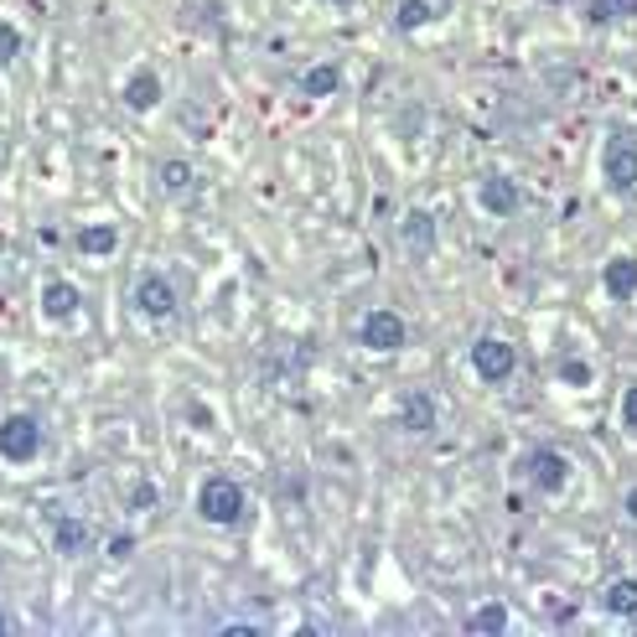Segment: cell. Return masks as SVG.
<instances>
[{
  "mask_svg": "<svg viewBox=\"0 0 637 637\" xmlns=\"http://www.w3.org/2000/svg\"><path fill=\"white\" fill-rule=\"evenodd\" d=\"M115 249H119L115 223H89V229H78V255H115Z\"/></svg>",
  "mask_w": 637,
  "mask_h": 637,
  "instance_id": "obj_16",
  "label": "cell"
},
{
  "mask_svg": "<svg viewBox=\"0 0 637 637\" xmlns=\"http://www.w3.org/2000/svg\"><path fill=\"white\" fill-rule=\"evenodd\" d=\"M607 187L612 192L637 187V141L633 135H612V141H607Z\"/></svg>",
  "mask_w": 637,
  "mask_h": 637,
  "instance_id": "obj_8",
  "label": "cell"
},
{
  "mask_svg": "<svg viewBox=\"0 0 637 637\" xmlns=\"http://www.w3.org/2000/svg\"><path fill=\"white\" fill-rule=\"evenodd\" d=\"M400 244H404V255H435V218L425 208H410L400 218Z\"/></svg>",
  "mask_w": 637,
  "mask_h": 637,
  "instance_id": "obj_9",
  "label": "cell"
},
{
  "mask_svg": "<svg viewBox=\"0 0 637 637\" xmlns=\"http://www.w3.org/2000/svg\"><path fill=\"white\" fill-rule=\"evenodd\" d=\"M601 285H607V296H616V301H633L637 296V255H616V260H607Z\"/></svg>",
  "mask_w": 637,
  "mask_h": 637,
  "instance_id": "obj_12",
  "label": "cell"
},
{
  "mask_svg": "<svg viewBox=\"0 0 637 637\" xmlns=\"http://www.w3.org/2000/svg\"><path fill=\"white\" fill-rule=\"evenodd\" d=\"M16 57H22V31L11 22H0V68H11Z\"/></svg>",
  "mask_w": 637,
  "mask_h": 637,
  "instance_id": "obj_22",
  "label": "cell"
},
{
  "mask_svg": "<svg viewBox=\"0 0 637 637\" xmlns=\"http://www.w3.org/2000/svg\"><path fill=\"white\" fill-rule=\"evenodd\" d=\"M467 627H472V633H503V627H508V607H503V601H487V607H477V612L467 616Z\"/></svg>",
  "mask_w": 637,
  "mask_h": 637,
  "instance_id": "obj_20",
  "label": "cell"
},
{
  "mask_svg": "<svg viewBox=\"0 0 637 637\" xmlns=\"http://www.w3.org/2000/svg\"><path fill=\"white\" fill-rule=\"evenodd\" d=\"M0 633H11V616H5V612H0Z\"/></svg>",
  "mask_w": 637,
  "mask_h": 637,
  "instance_id": "obj_27",
  "label": "cell"
},
{
  "mask_svg": "<svg viewBox=\"0 0 637 637\" xmlns=\"http://www.w3.org/2000/svg\"><path fill=\"white\" fill-rule=\"evenodd\" d=\"M560 378H566V384H575V389H586V384H590V368L581 363V358H566V363H560Z\"/></svg>",
  "mask_w": 637,
  "mask_h": 637,
  "instance_id": "obj_23",
  "label": "cell"
},
{
  "mask_svg": "<svg viewBox=\"0 0 637 637\" xmlns=\"http://www.w3.org/2000/svg\"><path fill=\"white\" fill-rule=\"evenodd\" d=\"M337 83H342V68H337V63H311V68L301 73V94L307 99H332Z\"/></svg>",
  "mask_w": 637,
  "mask_h": 637,
  "instance_id": "obj_15",
  "label": "cell"
},
{
  "mask_svg": "<svg viewBox=\"0 0 637 637\" xmlns=\"http://www.w3.org/2000/svg\"><path fill=\"white\" fill-rule=\"evenodd\" d=\"M472 368L482 384H508L514 378V368H519V348L508 342V337H477L472 342Z\"/></svg>",
  "mask_w": 637,
  "mask_h": 637,
  "instance_id": "obj_3",
  "label": "cell"
},
{
  "mask_svg": "<svg viewBox=\"0 0 637 637\" xmlns=\"http://www.w3.org/2000/svg\"><path fill=\"white\" fill-rule=\"evenodd\" d=\"M622 425H627V430H637V384L622 394Z\"/></svg>",
  "mask_w": 637,
  "mask_h": 637,
  "instance_id": "obj_24",
  "label": "cell"
},
{
  "mask_svg": "<svg viewBox=\"0 0 637 637\" xmlns=\"http://www.w3.org/2000/svg\"><path fill=\"white\" fill-rule=\"evenodd\" d=\"M130 549H135V540H130V534H119V540L109 544V555H115V560H125V555H130Z\"/></svg>",
  "mask_w": 637,
  "mask_h": 637,
  "instance_id": "obj_25",
  "label": "cell"
},
{
  "mask_svg": "<svg viewBox=\"0 0 637 637\" xmlns=\"http://www.w3.org/2000/svg\"><path fill=\"white\" fill-rule=\"evenodd\" d=\"M52 549L57 555H83L89 549V523L73 519V514H57L52 519Z\"/></svg>",
  "mask_w": 637,
  "mask_h": 637,
  "instance_id": "obj_13",
  "label": "cell"
},
{
  "mask_svg": "<svg viewBox=\"0 0 637 637\" xmlns=\"http://www.w3.org/2000/svg\"><path fill=\"white\" fill-rule=\"evenodd\" d=\"M633 5H637V0H596L586 16H590V26H607V22H616L622 11H633Z\"/></svg>",
  "mask_w": 637,
  "mask_h": 637,
  "instance_id": "obj_21",
  "label": "cell"
},
{
  "mask_svg": "<svg viewBox=\"0 0 637 637\" xmlns=\"http://www.w3.org/2000/svg\"><path fill=\"white\" fill-rule=\"evenodd\" d=\"M83 311V290L73 281H48L42 285V316L48 322H73Z\"/></svg>",
  "mask_w": 637,
  "mask_h": 637,
  "instance_id": "obj_10",
  "label": "cell"
},
{
  "mask_svg": "<svg viewBox=\"0 0 637 637\" xmlns=\"http://www.w3.org/2000/svg\"><path fill=\"white\" fill-rule=\"evenodd\" d=\"M322 5H353V0H322Z\"/></svg>",
  "mask_w": 637,
  "mask_h": 637,
  "instance_id": "obj_28",
  "label": "cell"
},
{
  "mask_svg": "<svg viewBox=\"0 0 637 637\" xmlns=\"http://www.w3.org/2000/svg\"><path fill=\"white\" fill-rule=\"evenodd\" d=\"M37 451H42V420H37V415L16 410V415L0 420V456H5V461L26 467V461H37Z\"/></svg>",
  "mask_w": 637,
  "mask_h": 637,
  "instance_id": "obj_2",
  "label": "cell"
},
{
  "mask_svg": "<svg viewBox=\"0 0 637 637\" xmlns=\"http://www.w3.org/2000/svg\"><path fill=\"white\" fill-rule=\"evenodd\" d=\"M244 514H249V497H244V487H238L234 477H208V482L197 487V519L203 523L234 529Z\"/></svg>",
  "mask_w": 637,
  "mask_h": 637,
  "instance_id": "obj_1",
  "label": "cell"
},
{
  "mask_svg": "<svg viewBox=\"0 0 637 637\" xmlns=\"http://www.w3.org/2000/svg\"><path fill=\"white\" fill-rule=\"evenodd\" d=\"M477 203H482V208L493 212V218H519L523 212V192H519V182H514V177H482V182H477Z\"/></svg>",
  "mask_w": 637,
  "mask_h": 637,
  "instance_id": "obj_7",
  "label": "cell"
},
{
  "mask_svg": "<svg viewBox=\"0 0 637 637\" xmlns=\"http://www.w3.org/2000/svg\"><path fill=\"white\" fill-rule=\"evenodd\" d=\"M156 187L171 192V197H182V192L192 187V161H182V156L161 161V166H156Z\"/></svg>",
  "mask_w": 637,
  "mask_h": 637,
  "instance_id": "obj_17",
  "label": "cell"
},
{
  "mask_svg": "<svg viewBox=\"0 0 637 637\" xmlns=\"http://www.w3.org/2000/svg\"><path fill=\"white\" fill-rule=\"evenodd\" d=\"M601 607L612 616H637V581H612L601 590Z\"/></svg>",
  "mask_w": 637,
  "mask_h": 637,
  "instance_id": "obj_18",
  "label": "cell"
},
{
  "mask_svg": "<svg viewBox=\"0 0 637 637\" xmlns=\"http://www.w3.org/2000/svg\"><path fill=\"white\" fill-rule=\"evenodd\" d=\"M358 342H363L368 353H400L404 342H410V327H404L400 311L374 307L368 316H363V327H358Z\"/></svg>",
  "mask_w": 637,
  "mask_h": 637,
  "instance_id": "obj_4",
  "label": "cell"
},
{
  "mask_svg": "<svg viewBox=\"0 0 637 637\" xmlns=\"http://www.w3.org/2000/svg\"><path fill=\"white\" fill-rule=\"evenodd\" d=\"M430 16H435L430 0H400V5H394V26H400V31H420V26H430Z\"/></svg>",
  "mask_w": 637,
  "mask_h": 637,
  "instance_id": "obj_19",
  "label": "cell"
},
{
  "mask_svg": "<svg viewBox=\"0 0 637 637\" xmlns=\"http://www.w3.org/2000/svg\"><path fill=\"white\" fill-rule=\"evenodd\" d=\"M570 456L566 451H555V446H540L534 456H529V477H534V487L540 493H566L570 487Z\"/></svg>",
  "mask_w": 637,
  "mask_h": 637,
  "instance_id": "obj_6",
  "label": "cell"
},
{
  "mask_svg": "<svg viewBox=\"0 0 637 637\" xmlns=\"http://www.w3.org/2000/svg\"><path fill=\"white\" fill-rule=\"evenodd\" d=\"M161 78L151 68H141V73H130V83H125V109H135V115H151L156 104H161Z\"/></svg>",
  "mask_w": 637,
  "mask_h": 637,
  "instance_id": "obj_11",
  "label": "cell"
},
{
  "mask_svg": "<svg viewBox=\"0 0 637 637\" xmlns=\"http://www.w3.org/2000/svg\"><path fill=\"white\" fill-rule=\"evenodd\" d=\"M130 301H135V311H141V316L166 322V316H177V285L166 281L161 270H145L141 281H135V290H130Z\"/></svg>",
  "mask_w": 637,
  "mask_h": 637,
  "instance_id": "obj_5",
  "label": "cell"
},
{
  "mask_svg": "<svg viewBox=\"0 0 637 637\" xmlns=\"http://www.w3.org/2000/svg\"><path fill=\"white\" fill-rule=\"evenodd\" d=\"M400 430L430 435V430H435V400H430V394H410V400L400 404Z\"/></svg>",
  "mask_w": 637,
  "mask_h": 637,
  "instance_id": "obj_14",
  "label": "cell"
},
{
  "mask_svg": "<svg viewBox=\"0 0 637 637\" xmlns=\"http://www.w3.org/2000/svg\"><path fill=\"white\" fill-rule=\"evenodd\" d=\"M622 514L637 523V487H627V497H622Z\"/></svg>",
  "mask_w": 637,
  "mask_h": 637,
  "instance_id": "obj_26",
  "label": "cell"
}]
</instances>
